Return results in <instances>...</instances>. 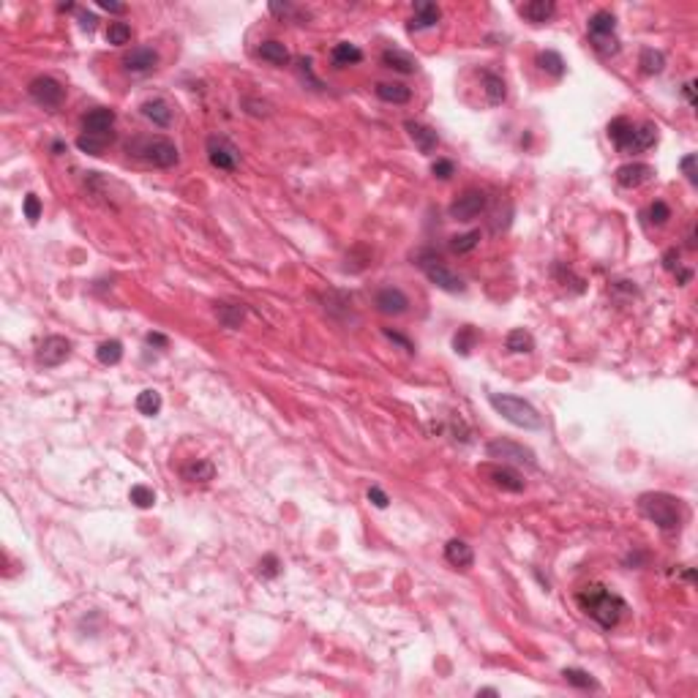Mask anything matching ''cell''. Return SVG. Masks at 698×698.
I'll return each instance as SVG.
<instances>
[{"instance_id":"obj_1","label":"cell","mask_w":698,"mask_h":698,"mask_svg":"<svg viewBox=\"0 0 698 698\" xmlns=\"http://www.w3.org/2000/svg\"><path fill=\"white\" fill-rule=\"evenodd\" d=\"M576 603L603 630L616 628L619 619H622V614L628 611V603L616 592H611L609 587H603V584H587V587H581L576 592Z\"/></svg>"},{"instance_id":"obj_2","label":"cell","mask_w":698,"mask_h":698,"mask_svg":"<svg viewBox=\"0 0 698 698\" xmlns=\"http://www.w3.org/2000/svg\"><path fill=\"white\" fill-rule=\"evenodd\" d=\"M638 510H641L644 519H649L655 526H660L663 532H674L685 521L682 499H677L674 494H665V491H646V494H641L638 497Z\"/></svg>"},{"instance_id":"obj_3","label":"cell","mask_w":698,"mask_h":698,"mask_svg":"<svg viewBox=\"0 0 698 698\" xmlns=\"http://www.w3.org/2000/svg\"><path fill=\"white\" fill-rule=\"evenodd\" d=\"M489 404L497 409V415H502L507 423L519 426L524 431H541L543 415L532 406L529 401H524L521 396H510V393H489Z\"/></svg>"},{"instance_id":"obj_4","label":"cell","mask_w":698,"mask_h":698,"mask_svg":"<svg viewBox=\"0 0 698 698\" xmlns=\"http://www.w3.org/2000/svg\"><path fill=\"white\" fill-rule=\"evenodd\" d=\"M126 150H128V156L142 158L145 164H153L158 170H170L180 161L174 142L167 140V137H137L126 145Z\"/></svg>"},{"instance_id":"obj_5","label":"cell","mask_w":698,"mask_h":698,"mask_svg":"<svg viewBox=\"0 0 698 698\" xmlns=\"http://www.w3.org/2000/svg\"><path fill=\"white\" fill-rule=\"evenodd\" d=\"M415 265H418L420 270L428 276V281L439 287V289H445V292H464V281L455 276L450 267H445L442 260L436 257L434 251H420L418 257H415Z\"/></svg>"},{"instance_id":"obj_6","label":"cell","mask_w":698,"mask_h":698,"mask_svg":"<svg viewBox=\"0 0 698 698\" xmlns=\"http://www.w3.org/2000/svg\"><path fill=\"white\" fill-rule=\"evenodd\" d=\"M486 455H489V458H497V461H502V464L538 467V455H535V450H529L526 445L516 442V439H505V436L491 439L489 445H486Z\"/></svg>"},{"instance_id":"obj_7","label":"cell","mask_w":698,"mask_h":698,"mask_svg":"<svg viewBox=\"0 0 698 698\" xmlns=\"http://www.w3.org/2000/svg\"><path fill=\"white\" fill-rule=\"evenodd\" d=\"M205 150H208V161L216 170H221V172H235L238 164H240V150L227 137H218V134L208 137Z\"/></svg>"},{"instance_id":"obj_8","label":"cell","mask_w":698,"mask_h":698,"mask_svg":"<svg viewBox=\"0 0 698 698\" xmlns=\"http://www.w3.org/2000/svg\"><path fill=\"white\" fill-rule=\"evenodd\" d=\"M486 205H489L486 192H480V189H467L461 196H455L453 202H450L448 213H450V218H455V221H475V218L486 210Z\"/></svg>"},{"instance_id":"obj_9","label":"cell","mask_w":698,"mask_h":698,"mask_svg":"<svg viewBox=\"0 0 698 698\" xmlns=\"http://www.w3.org/2000/svg\"><path fill=\"white\" fill-rule=\"evenodd\" d=\"M28 93L38 106H47V109H57L66 99V87L60 85L52 77H35L33 82L28 85Z\"/></svg>"},{"instance_id":"obj_10","label":"cell","mask_w":698,"mask_h":698,"mask_svg":"<svg viewBox=\"0 0 698 698\" xmlns=\"http://www.w3.org/2000/svg\"><path fill=\"white\" fill-rule=\"evenodd\" d=\"M71 355V341L69 338H63V336H47L38 349H35V360H38V366H47V368H55L60 366V363H66Z\"/></svg>"},{"instance_id":"obj_11","label":"cell","mask_w":698,"mask_h":698,"mask_svg":"<svg viewBox=\"0 0 698 698\" xmlns=\"http://www.w3.org/2000/svg\"><path fill=\"white\" fill-rule=\"evenodd\" d=\"M480 472L489 477L491 486H497V489H502V491H510V494H521L524 486H526L521 475L513 472L510 467H505V464H486V467H480Z\"/></svg>"},{"instance_id":"obj_12","label":"cell","mask_w":698,"mask_h":698,"mask_svg":"<svg viewBox=\"0 0 698 698\" xmlns=\"http://www.w3.org/2000/svg\"><path fill=\"white\" fill-rule=\"evenodd\" d=\"M374 306L384 316H401L409 311V297L404 295L399 287H384L374 297Z\"/></svg>"},{"instance_id":"obj_13","label":"cell","mask_w":698,"mask_h":698,"mask_svg":"<svg viewBox=\"0 0 698 698\" xmlns=\"http://www.w3.org/2000/svg\"><path fill=\"white\" fill-rule=\"evenodd\" d=\"M115 128V109H90L85 118H82V134H93V137H115L112 134Z\"/></svg>"},{"instance_id":"obj_14","label":"cell","mask_w":698,"mask_h":698,"mask_svg":"<svg viewBox=\"0 0 698 698\" xmlns=\"http://www.w3.org/2000/svg\"><path fill=\"white\" fill-rule=\"evenodd\" d=\"M655 177V170L649 164H641V161H633V164H622L616 170V183L622 189H641L644 183H649Z\"/></svg>"},{"instance_id":"obj_15","label":"cell","mask_w":698,"mask_h":698,"mask_svg":"<svg viewBox=\"0 0 698 698\" xmlns=\"http://www.w3.org/2000/svg\"><path fill=\"white\" fill-rule=\"evenodd\" d=\"M158 52L153 47H137L128 55H123V69L128 74H150L158 66Z\"/></svg>"},{"instance_id":"obj_16","label":"cell","mask_w":698,"mask_h":698,"mask_svg":"<svg viewBox=\"0 0 698 698\" xmlns=\"http://www.w3.org/2000/svg\"><path fill=\"white\" fill-rule=\"evenodd\" d=\"M404 128H406L409 140L418 145L420 153L431 156L436 148H439V134H436L431 126H426V123H418V121H406V123H404Z\"/></svg>"},{"instance_id":"obj_17","label":"cell","mask_w":698,"mask_h":698,"mask_svg":"<svg viewBox=\"0 0 698 698\" xmlns=\"http://www.w3.org/2000/svg\"><path fill=\"white\" fill-rule=\"evenodd\" d=\"M439 19H442V9H439L436 3L418 0V3H415V17L409 19V33H415V31H428V28H434Z\"/></svg>"},{"instance_id":"obj_18","label":"cell","mask_w":698,"mask_h":698,"mask_svg":"<svg viewBox=\"0 0 698 698\" xmlns=\"http://www.w3.org/2000/svg\"><path fill=\"white\" fill-rule=\"evenodd\" d=\"M519 14L532 25H545L551 22V17L557 14V3L554 0H532V3H524L519 6Z\"/></svg>"},{"instance_id":"obj_19","label":"cell","mask_w":698,"mask_h":698,"mask_svg":"<svg viewBox=\"0 0 698 698\" xmlns=\"http://www.w3.org/2000/svg\"><path fill=\"white\" fill-rule=\"evenodd\" d=\"M445 559L453 565V567H461V570H470L472 565H475V551H472V545L467 541H448L445 545Z\"/></svg>"},{"instance_id":"obj_20","label":"cell","mask_w":698,"mask_h":698,"mask_svg":"<svg viewBox=\"0 0 698 698\" xmlns=\"http://www.w3.org/2000/svg\"><path fill=\"white\" fill-rule=\"evenodd\" d=\"M633 131H636V123L628 121V118H614V121L609 123V140L614 142L622 153H630Z\"/></svg>"},{"instance_id":"obj_21","label":"cell","mask_w":698,"mask_h":698,"mask_svg":"<svg viewBox=\"0 0 698 698\" xmlns=\"http://www.w3.org/2000/svg\"><path fill=\"white\" fill-rule=\"evenodd\" d=\"M382 66L390 71H399V74H415L420 69L418 57H412V55L404 52V50H396V47L382 52Z\"/></svg>"},{"instance_id":"obj_22","label":"cell","mask_w":698,"mask_h":698,"mask_svg":"<svg viewBox=\"0 0 698 698\" xmlns=\"http://www.w3.org/2000/svg\"><path fill=\"white\" fill-rule=\"evenodd\" d=\"M183 480H189V483H210L213 477H216V467L210 464L208 458H192L189 464H183Z\"/></svg>"},{"instance_id":"obj_23","label":"cell","mask_w":698,"mask_h":698,"mask_svg":"<svg viewBox=\"0 0 698 698\" xmlns=\"http://www.w3.org/2000/svg\"><path fill=\"white\" fill-rule=\"evenodd\" d=\"M257 55H260L262 60H267L270 66H287V63L292 60V55H289V50H287V44H284V41H276V38L262 41L260 47H257Z\"/></svg>"},{"instance_id":"obj_24","label":"cell","mask_w":698,"mask_h":698,"mask_svg":"<svg viewBox=\"0 0 698 698\" xmlns=\"http://www.w3.org/2000/svg\"><path fill=\"white\" fill-rule=\"evenodd\" d=\"M142 115H145L148 121H153L156 126H161V128L172 126V106L167 104L164 99H150V101H145V104H142Z\"/></svg>"},{"instance_id":"obj_25","label":"cell","mask_w":698,"mask_h":698,"mask_svg":"<svg viewBox=\"0 0 698 698\" xmlns=\"http://www.w3.org/2000/svg\"><path fill=\"white\" fill-rule=\"evenodd\" d=\"M374 93L387 101V104H406L409 99H412V90L401 82H380V85L374 87Z\"/></svg>"},{"instance_id":"obj_26","label":"cell","mask_w":698,"mask_h":698,"mask_svg":"<svg viewBox=\"0 0 698 698\" xmlns=\"http://www.w3.org/2000/svg\"><path fill=\"white\" fill-rule=\"evenodd\" d=\"M483 90H486V99L491 106H499L507 99V85L505 79L494 71H483Z\"/></svg>"},{"instance_id":"obj_27","label":"cell","mask_w":698,"mask_h":698,"mask_svg":"<svg viewBox=\"0 0 698 698\" xmlns=\"http://www.w3.org/2000/svg\"><path fill=\"white\" fill-rule=\"evenodd\" d=\"M589 38H603V35H614L616 31V17L611 11H594L589 22H587Z\"/></svg>"},{"instance_id":"obj_28","label":"cell","mask_w":698,"mask_h":698,"mask_svg":"<svg viewBox=\"0 0 698 698\" xmlns=\"http://www.w3.org/2000/svg\"><path fill=\"white\" fill-rule=\"evenodd\" d=\"M505 349L510 352V355H529V352L535 349V338H532V333H529V331H524V328H516V331L507 333Z\"/></svg>"},{"instance_id":"obj_29","label":"cell","mask_w":698,"mask_h":698,"mask_svg":"<svg viewBox=\"0 0 698 698\" xmlns=\"http://www.w3.org/2000/svg\"><path fill=\"white\" fill-rule=\"evenodd\" d=\"M333 63L338 66V69H344V66H355V63H360L363 60V50L360 47H355V44H349V41H341V44H336L333 47Z\"/></svg>"},{"instance_id":"obj_30","label":"cell","mask_w":698,"mask_h":698,"mask_svg":"<svg viewBox=\"0 0 698 698\" xmlns=\"http://www.w3.org/2000/svg\"><path fill=\"white\" fill-rule=\"evenodd\" d=\"M655 142H658V126H655V123H641V126H636V131H633V145H630V153L649 150Z\"/></svg>"},{"instance_id":"obj_31","label":"cell","mask_w":698,"mask_h":698,"mask_svg":"<svg viewBox=\"0 0 698 698\" xmlns=\"http://www.w3.org/2000/svg\"><path fill=\"white\" fill-rule=\"evenodd\" d=\"M216 316L224 328H240L245 319V306L238 303H216Z\"/></svg>"},{"instance_id":"obj_32","label":"cell","mask_w":698,"mask_h":698,"mask_svg":"<svg viewBox=\"0 0 698 698\" xmlns=\"http://www.w3.org/2000/svg\"><path fill=\"white\" fill-rule=\"evenodd\" d=\"M96 358H99V363H104V366H118L123 360V344L118 338H106L99 344L96 349Z\"/></svg>"},{"instance_id":"obj_33","label":"cell","mask_w":698,"mask_h":698,"mask_svg":"<svg viewBox=\"0 0 698 698\" xmlns=\"http://www.w3.org/2000/svg\"><path fill=\"white\" fill-rule=\"evenodd\" d=\"M638 66L644 74L649 77H655V74H660L665 69V55L660 50H652V47H644L641 50V57H638Z\"/></svg>"},{"instance_id":"obj_34","label":"cell","mask_w":698,"mask_h":698,"mask_svg":"<svg viewBox=\"0 0 698 698\" xmlns=\"http://www.w3.org/2000/svg\"><path fill=\"white\" fill-rule=\"evenodd\" d=\"M562 680L567 682V685H573V687H578V690H597V682L584 668H562Z\"/></svg>"},{"instance_id":"obj_35","label":"cell","mask_w":698,"mask_h":698,"mask_svg":"<svg viewBox=\"0 0 698 698\" xmlns=\"http://www.w3.org/2000/svg\"><path fill=\"white\" fill-rule=\"evenodd\" d=\"M161 393L158 390H142L140 396H137V409H140V415L145 418H156L158 412H161Z\"/></svg>"},{"instance_id":"obj_36","label":"cell","mask_w":698,"mask_h":698,"mask_svg":"<svg viewBox=\"0 0 698 698\" xmlns=\"http://www.w3.org/2000/svg\"><path fill=\"white\" fill-rule=\"evenodd\" d=\"M538 66H541L545 74L557 77V79H559V77H565V71H567L565 60H562V55L554 52V50H545V52L538 55Z\"/></svg>"},{"instance_id":"obj_37","label":"cell","mask_w":698,"mask_h":698,"mask_svg":"<svg viewBox=\"0 0 698 698\" xmlns=\"http://www.w3.org/2000/svg\"><path fill=\"white\" fill-rule=\"evenodd\" d=\"M480 243V229H470V232H464V235H455L450 238V251L453 254H470L475 251Z\"/></svg>"},{"instance_id":"obj_38","label":"cell","mask_w":698,"mask_h":698,"mask_svg":"<svg viewBox=\"0 0 698 698\" xmlns=\"http://www.w3.org/2000/svg\"><path fill=\"white\" fill-rule=\"evenodd\" d=\"M477 344V331L472 328V325H464V328H458V333L453 336V349L458 355H470L472 349Z\"/></svg>"},{"instance_id":"obj_39","label":"cell","mask_w":698,"mask_h":698,"mask_svg":"<svg viewBox=\"0 0 698 698\" xmlns=\"http://www.w3.org/2000/svg\"><path fill=\"white\" fill-rule=\"evenodd\" d=\"M109 142H112V137H93V134H82V137L77 140V148H79L82 153H87V156H101Z\"/></svg>"},{"instance_id":"obj_40","label":"cell","mask_w":698,"mask_h":698,"mask_svg":"<svg viewBox=\"0 0 698 698\" xmlns=\"http://www.w3.org/2000/svg\"><path fill=\"white\" fill-rule=\"evenodd\" d=\"M644 218L649 224H655V227H663V224H668V218H671V208L665 205L663 199H655V202L646 208Z\"/></svg>"},{"instance_id":"obj_41","label":"cell","mask_w":698,"mask_h":698,"mask_svg":"<svg viewBox=\"0 0 698 698\" xmlns=\"http://www.w3.org/2000/svg\"><path fill=\"white\" fill-rule=\"evenodd\" d=\"M106 41L112 47H123L131 41V25L126 22H109V31H106Z\"/></svg>"},{"instance_id":"obj_42","label":"cell","mask_w":698,"mask_h":698,"mask_svg":"<svg viewBox=\"0 0 698 698\" xmlns=\"http://www.w3.org/2000/svg\"><path fill=\"white\" fill-rule=\"evenodd\" d=\"M128 499L137 507H142V510H148V507L156 505V491L150 489V486H134L131 494H128Z\"/></svg>"},{"instance_id":"obj_43","label":"cell","mask_w":698,"mask_h":698,"mask_svg":"<svg viewBox=\"0 0 698 698\" xmlns=\"http://www.w3.org/2000/svg\"><path fill=\"white\" fill-rule=\"evenodd\" d=\"M592 47L603 57H611V55L619 52V38L616 35H603V38H592Z\"/></svg>"},{"instance_id":"obj_44","label":"cell","mask_w":698,"mask_h":698,"mask_svg":"<svg viewBox=\"0 0 698 698\" xmlns=\"http://www.w3.org/2000/svg\"><path fill=\"white\" fill-rule=\"evenodd\" d=\"M22 210H25V218H28L31 224H35V221L41 218V199H38L35 194H28L25 202H22Z\"/></svg>"},{"instance_id":"obj_45","label":"cell","mask_w":698,"mask_h":698,"mask_svg":"<svg viewBox=\"0 0 698 698\" xmlns=\"http://www.w3.org/2000/svg\"><path fill=\"white\" fill-rule=\"evenodd\" d=\"M431 174L439 177V180H450L455 174V164L450 158H436L434 164H431Z\"/></svg>"},{"instance_id":"obj_46","label":"cell","mask_w":698,"mask_h":698,"mask_svg":"<svg viewBox=\"0 0 698 698\" xmlns=\"http://www.w3.org/2000/svg\"><path fill=\"white\" fill-rule=\"evenodd\" d=\"M680 167H682V172H685V177H687V180H690L693 186H696V183H698V170H696V167H698V156H696V153H687V156L680 161Z\"/></svg>"},{"instance_id":"obj_47","label":"cell","mask_w":698,"mask_h":698,"mask_svg":"<svg viewBox=\"0 0 698 698\" xmlns=\"http://www.w3.org/2000/svg\"><path fill=\"white\" fill-rule=\"evenodd\" d=\"M260 573L265 578H276L281 573V562L279 557H273V554H267V557L260 562Z\"/></svg>"},{"instance_id":"obj_48","label":"cell","mask_w":698,"mask_h":698,"mask_svg":"<svg viewBox=\"0 0 698 698\" xmlns=\"http://www.w3.org/2000/svg\"><path fill=\"white\" fill-rule=\"evenodd\" d=\"M382 333H384V338H387V341H393V344H399V347H401L404 352H409V355L415 352V344H412V341H409L406 336H401V333H399V331H393V328H384Z\"/></svg>"},{"instance_id":"obj_49","label":"cell","mask_w":698,"mask_h":698,"mask_svg":"<svg viewBox=\"0 0 698 698\" xmlns=\"http://www.w3.org/2000/svg\"><path fill=\"white\" fill-rule=\"evenodd\" d=\"M297 71H300V79H303V82H311L314 87H322V82L316 79L314 71H311V60H309V57H300V60H297Z\"/></svg>"},{"instance_id":"obj_50","label":"cell","mask_w":698,"mask_h":698,"mask_svg":"<svg viewBox=\"0 0 698 698\" xmlns=\"http://www.w3.org/2000/svg\"><path fill=\"white\" fill-rule=\"evenodd\" d=\"M368 502L374 507H380V510H384V507L390 505V497H387L380 486H371V489H368Z\"/></svg>"},{"instance_id":"obj_51","label":"cell","mask_w":698,"mask_h":698,"mask_svg":"<svg viewBox=\"0 0 698 698\" xmlns=\"http://www.w3.org/2000/svg\"><path fill=\"white\" fill-rule=\"evenodd\" d=\"M663 267L668 273H677V270H680V251H677V248H671V251H665L663 254Z\"/></svg>"},{"instance_id":"obj_52","label":"cell","mask_w":698,"mask_h":698,"mask_svg":"<svg viewBox=\"0 0 698 698\" xmlns=\"http://www.w3.org/2000/svg\"><path fill=\"white\" fill-rule=\"evenodd\" d=\"M96 22H99V19H96V14H87V11H79V28H82V31H87V33H93V31H96Z\"/></svg>"},{"instance_id":"obj_53","label":"cell","mask_w":698,"mask_h":698,"mask_svg":"<svg viewBox=\"0 0 698 698\" xmlns=\"http://www.w3.org/2000/svg\"><path fill=\"white\" fill-rule=\"evenodd\" d=\"M99 9H104L109 14H126L128 11L123 3H112V0H99Z\"/></svg>"},{"instance_id":"obj_54","label":"cell","mask_w":698,"mask_h":698,"mask_svg":"<svg viewBox=\"0 0 698 698\" xmlns=\"http://www.w3.org/2000/svg\"><path fill=\"white\" fill-rule=\"evenodd\" d=\"M145 341H148V344H153V347H167V344H170V341H167V336H161V333H148V336H145Z\"/></svg>"},{"instance_id":"obj_55","label":"cell","mask_w":698,"mask_h":698,"mask_svg":"<svg viewBox=\"0 0 698 698\" xmlns=\"http://www.w3.org/2000/svg\"><path fill=\"white\" fill-rule=\"evenodd\" d=\"M685 96H687L690 106H696V82H693V79H690V82H685Z\"/></svg>"},{"instance_id":"obj_56","label":"cell","mask_w":698,"mask_h":698,"mask_svg":"<svg viewBox=\"0 0 698 698\" xmlns=\"http://www.w3.org/2000/svg\"><path fill=\"white\" fill-rule=\"evenodd\" d=\"M477 696H499V690L497 687H483V690H477Z\"/></svg>"},{"instance_id":"obj_57","label":"cell","mask_w":698,"mask_h":698,"mask_svg":"<svg viewBox=\"0 0 698 698\" xmlns=\"http://www.w3.org/2000/svg\"><path fill=\"white\" fill-rule=\"evenodd\" d=\"M687 248H696V227L690 229V235H687Z\"/></svg>"},{"instance_id":"obj_58","label":"cell","mask_w":698,"mask_h":698,"mask_svg":"<svg viewBox=\"0 0 698 698\" xmlns=\"http://www.w3.org/2000/svg\"><path fill=\"white\" fill-rule=\"evenodd\" d=\"M71 9H74V3H60L57 6V11H71Z\"/></svg>"}]
</instances>
